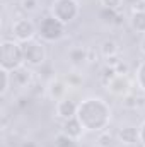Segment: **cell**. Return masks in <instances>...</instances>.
<instances>
[{"label":"cell","instance_id":"cell-1","mask_svg":"<svg viewBox=\"0 0 145 147\" xmlns=\"http://www.w3.org/2000/svg\"><path fill=\"white\" fill-rule=\"evenodd\" d=\"M22 7L26 9V10H29V12H33V10H36V0H24L22 2Z\"/></svg>","mask_w":145,"mask_h":147}]
</instances>
